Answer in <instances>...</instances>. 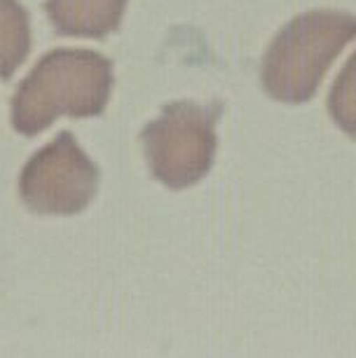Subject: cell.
<instances>
[{"label":"cell","mask_w":356,"mask_h":358,"mask_svg":"<svg viewBox=\"0 0 356 358\" xmlns=\"http://www.w3.org/2000/svg\"><path fill=\"white\" fill-rule=\"evenodd\" d=\"M111 87L113 69L106 57L90 50H55L19 83L12 96V127L24 136H38L62 115H101Z\"/></svg>","instance_id":"cell-1"},{"label":"cell","mask_w":356,"mask_h":358,"mask_svg":"<svg viewBox=\"0 0 356 358\" xmlns=\"http://www.w3.org/2000/svg\"><path fill=\"white\" fill-rule=\"evenodd\" d=\"M220 106L173 103L162 117L150 122L141 134L145 157L157 180L169 187L192 185L206 173L213 157V122Z\"/></svg>","instance_id":"cell-2"},{"label":"cell","mask_w":356,"mask_h":358,"mask_svg":"<svg viewBox=\"0 0 356 358\" xmlns=\"http://www.w3.org/2000/svg\"><path fill=\"white\" fill-rule=\"evenodd\" d=\"M99 187V169L62 131L26 162L19 176V197L40 215H76L85 211Z\"/></svg>","instance_id":"cell-3"},{"label":"cell","mask_w":356,"mask_h":358,"mask_svg":"<svg viewBox=\"0 0 356 358\" xmlns=\"http://www.w3.org/2000/svg\"><path fill=\"white\" fill-rule=\"evenodd\" d=\"M127 0H45V12L62 36L104 38L118 29Z\"/></svg>","instance_id":"cell-4"},{"label":"cell","mask_w":356,"mask_h":358,"mask_svg":"<svg viewBox=\"0 0 356 358\" xmlns=\"http://www.w3.org/2000/svg\"><path fill=\"white\" fill-rule=\"evenodd\" d=\"M31 52V19L19 0H0V80H10Z\"/></svg>","instance_id":"cell-5"}]
</instances>
